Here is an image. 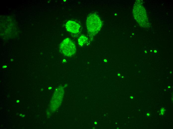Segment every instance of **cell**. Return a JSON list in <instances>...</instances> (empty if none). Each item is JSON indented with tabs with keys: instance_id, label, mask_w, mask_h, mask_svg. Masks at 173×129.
<instances>
[{
	"instance_id": "obj_1",
	"label": "cell",
	"mask_w": 173,
	"mask_h": 129,
	"mask_svg": "<svg viewBox=\"0 0 173 129\" xmlns=\"http://www.w3.org/2000/svg\"><path fill=\"white\" fill-rule=\"evenodd\" d=\"M86 25L88 34L93 36L97 34L100 30L102 27V23L98 16L93 13L87 17Z\"/></svg>"
},
{
	"instance_id": "obj_5",
	"label": "cell",
	"mask_w": 173,
	"mask_h": 129,
	"mask_svg": "<svg viewBox=\"0 0 173 129\" xmlns=\"http://www.w3.org/2000/svg\"><path fill=\"white\" fill-rule=\"evenodd\" d=\"M87 40V38L84 35H82L79 38L78 42L79 45L82 46L84 45Z\"/></svg>"
},
{
	"instance_id": "obj_4",
	"label": "cell",
	"mask_w": 173,
	"mask_h": 129,
	"mask_svg": "<svg viewBox=\"0 0 173 129\" xmlns=\"http://www.w3.org/2000/svg\"><path fill=\"white\" fill-rule=\"evenodd\" d=\"M80 27L79 24L71 20L68 21L66 25V28L68 31L75 33H77L79 32Z\"/></svg>"
},
{
	"instance_id": "obj_3",
	"label": "cell",
	"mask_w": 173,
	"mask_h": 129,
	"mask_svg": "<svg viewBox=\"0 0 173 129\" xmlns=\"http://www.w3.org/2000/svg\"><path fill=\"white\" fill-rule=\"evenodd\" d=\"M59 49L61 52L66 57L72 56L76 51L75 44L69 38L65 39L62 42L60 45Z\"/></svg>"
},
{
	"instance_id": "obj_8",
	"label": "cell",
	"mask_w": 173,
	"mask_h": 129,
	"mask_svg": "<svg viewBox=\"0 0 173 129\" xmlns=\"http://www.w3.org/2000/svg\"><path fill=\"white\" fill-rule=\"evenodd\" d=\"M21 115H22V114H21H21H20V115H20H20H21Z\"/></svg>"
},
{
	"instance_id": "obj_2",
	"label": "cell",
	"mask_w": 173,
	"mask_h": 129,
	"mask_svg": "<svg viewBox=\"0 0 173 129\" xmlns=\"http://www.w3.org/2000/svg\"><path fill=\"white\" fill-rule=\"evenodd\" d=\"M144 9L140 4H135L133 9V16L139 24L142 27H146L149 23Z\"/></svg>"
},
{
	"instance_id": "obj_6",
	"label": "cell",
	"mask_w": 173,
	"mask_h": 129,
	"mask_svg": "<svg viewBox=\"0 0 173 129\" xmlns=\"http://www.w3.org/2000/svg\"><path fill=\"white\" fill-rule=\"evenodd\" d=\"M164 108H162L161 109V114H162V115H163L164 114Z\"/></svg>"
},
{
	"instance_id": "obj_7",
	"label": "cell",
	"mask_w": 173,
	"mask_h": 129,
	"mask_svg": "<svg viewBox=\"0 0 173 129\" xmlns=\"http://www.w3.org/2000/svg\"><path fill=\"white\" fill-rule=\"evenodd\" d=\"M19 102V101L18 100H17V102Z\"/></svg>"
}]
</instances>
